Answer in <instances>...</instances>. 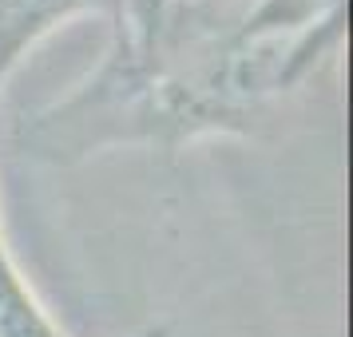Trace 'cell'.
<instances>
[{"label": "cell", "mask_w": 353, "mask_h": 337, "mask_svg": "<svg viewBox=\"0 0 353 337\" xmlns=\"http://www.w3.org/2000/svg\"><path fill=\"white\" fill-rule=\"evenodd\" d=\"M0 337H68L36 302L0 238Z\"/></svg>", "instance_id": "1"}, {"label": "cell", "mask_w": 353, "mask_h": 337, "mask_svg": "<svg viewBox=\"0 0 353 337\" xmlns=\"http://www.w3.org/2000/svg\"><path fill=\"white\" fill-rule=\"evenodd\" d=\"M139 337H167V329H147V334H139Z\"/></svg>", "instance_id": "2"}]
</instances>
